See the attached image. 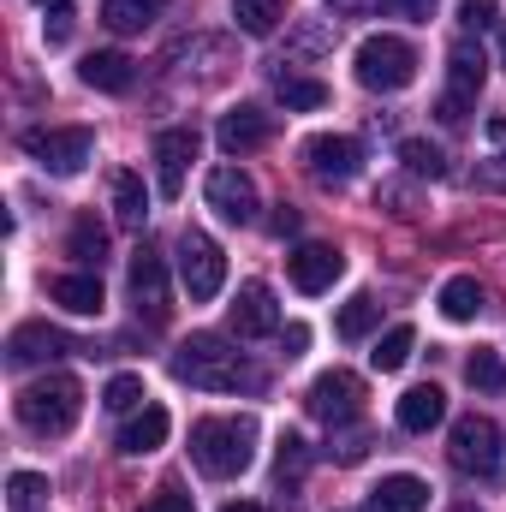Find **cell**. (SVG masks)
<instances>
[{
	"label": "cell",
	"mask_w": 506,
	"mask_h": 512,
	"mask_svg": "<svg viewBox=\"0 0 506 512\" xmlns=\"http://www.w3.org/2000/svg\"><path fill=\"white\" fill-rule=\"evenodd\" d=\"M167 370L179 376V382L203 387V393H239V387H262V370L245 364V352H233L221 334H191L173 358H167Z\"/></svg>",
	"instance_id": "6da1fadb"
},
{
	"label": "cell",
	"mask_w": 506,
	"mask_h": 512,
	"mask_svg": "<svg viewBox=\"0 0 506 512\" xmlns=\"http://www.w3.org/2000/svg\"><path fill=\"white\" fill-rule=\"evenodd\" d=\"M191 459L203 477H245L256 459V423L251 417H203L191 429Z\"/></svg>",
	"instance_id": "7a4b0ae2"
},
{
	"label": "cell",
	"mask_w": 506,
	"mask_h": 512,
	"mask_svg": "<svg viewBox=\"0 0 506 512\" xmlns=\"http://www.w3.org/2000/svg\"><path fill=\"white\" fill-rule=\"evenodd\" d=\"M12 411H18V423L30 435H66L84 417V387H78V376H60L54 370V376H36V382L18 387Z\"/></svg>",
	"instance_id": "3957f363"
},
{
	"label": "cell",
	"mask_w": 506,
	"mask_h": 512,
	"mask_svg": "<svg viewBox=\"0 0 506 512\" xmlns=\"http://www.w3.org/2000/svg\"><path fill=\"white\" fill-rule=\"evenodd\" d=\"M483 84H489V60H483L471 42H453V54H447V90H441V102H435V120L447 131H459L465 114L477 108Z\"/></svg>",
	"instance_id": "277c9868"
},
{
	"label": "cell",
	"mask_w": 506,
	"mask_h": 512,
	"mask_svg": "<svg viewBox=\"0 0 506 512\" xmlns=\"http://www.w3.org/2000/svg\"><path fill=\"white\" fill-rule=\"evenodd\" d=\"M417 78V48L405 42V36H364L358 42V84L364 90H381V96H393V90H405Z\"/></svg>",
	"instance_id": "5b68a950"
},
{
	"label": "cell",
	"mask_w": 506,
	"mask_h": 512,
	"mask_svg": "<svg viewBox=\"0 0 506 512\" xmlns=\"http://www.w3.org/2000/svg\"><path fill=\"white\" fill-rule=\"evenodd\" d=\"M24 155H30L36 167H48V173L72 179V173L90 167V155H96V131L90 126H36V131H24Z\"/></svg>",
	"instance_id": "8992f818"
},
{
	"label": "cell",
	"mask_w": 506,
	"mask_h": 512,
	"mask_svg": "<svg viewBox=\"0 0 506 512\" xmlns=\"http://www.w3.org/2000/svg\"><path fill=\"white\" fill-rule=\"evenodd\" d=\"M501 423L495 417H459L453 423V441H447V459H453V471H465V477H495L501 471Z\"/></svg>",
	"instance_id": "52a82bcc"
},
{
	"label": "cell",
	"mask_w": 506,
	"mask_h": 512,
	"mask_svg": "<svg viewBox=\"0 0 506 512\" xmlns=\"http://www.w3.org/2000/svg\"><path fill=\"white\" fill-rule=\"evenodd\" d=\"M179 280H185L191 304L221 298V286H227V251H221L209 233H185V239H179Z\"/></svg>",
	"instance_id": "ba28073f"
},
{
	"label": "cell",
	"mask_w": 506,
	"mask_h": 512,
	"mask_svg": "<svg viewBox=\"0 0 506 512\" xmlns=\"http://www.w3.org/2000/svg\"><path fill=\"white\" fill-rule=\"evenodd\" d=\"M304 405H310V417H322L328 429H340V423H358V411H364V382L352 376V370H322L310 393H304Z\"/></svg>",
	"instance_id": "9c48e42d"
},
{
	"label": "cell",
	"mask_w": 506,
	"mask_h": 512,
	"mask_svg": "<svg viewBox=\"0 0 506 512\" xmlns=\"http://www.w3.org/2000/svg\"><path fill=\"white\" fill-rule=\"evenodd\" d=\"M304 167H310V179H316V185H352V179H358V167H364V149H358V137L322 131V137H310V143H304Z\"/></svg>",
	"instance_id": "30bf717a"
},
{
	"label": "cell",
	"mask_w": 506,
	"mask_h": 512,
	"mask_svg": "<svg viewBox=\"0 0 506 512\" xmlns=\"http://www.w3.org/2000/svg\"><path fill=\"white\" fill-rule=\"evenodd\" d=\"M203 197H209V209L221 215V221H233V227H251L256 221V185L245 167H215L209 179H203Z\"/></svg>",
	"instance_id": "8fae6325"
},
{
	"label": "cell",
	"mask_w": 506,
	"mask_h": 512,
	"mask_svg": "<svg viewBox=\"0 0 506 512\" xmlns=\"http://www.w3.org/2000/svg\"><path fill=\"white\" fill-rule=\"evenodd\" d=\"M191 161H197V131L191 126H167L155 137V185H161V197L185 191V167Z\"/></svg>",
	"instance_id": "7c38bea8"
},
{
	"label": "cell",
	"mask_w": 506,
	"mask_h": 512,
	"mask_svg": "<svg viewBox=\"0 0 506 512\" xmlns=\"http://www.w3.org/2000/svg\"><path fill=\"white\" fill-rule=\"evenodd\" d=\"M233 334L239 340L280 334V304H274V286L268 280H245L239 286V298H233Z\"/></svg>",
	"instance_id": "4fadbf2b"
},
{
	"label": "cell",
	"mask_w": 506,
	"mask_h": 512,
	"mask_svg": "<svg viewBox=\"0 0 506 512\" xmlns=\"http://www.w3.org/2000/svg\"><path fill=\"white\" fill-rule=\"evenodd\" d=\"M131 298L149 322L167 316V256L155 245H137V256H131Z\"/></svg>",
	"instance_id": "5bb4252c"
},
{
	"label": "cell",
	"mask_w": 506,
	"mask_h": 512,
	"mask_svg": "<svg viewBox=\"0 0 506 512\" xmlns=\"http://www.w3.org/2000/svg\"><path fill=\"white\" fill-rule=\"evenodd\" d=\"M286 274H292V286L298 292H328L340 274H346V256L334 251V245H298V251L286 256Z\"/></svg>",
	"instance_id": "9a60e30c"
},
{
	"label": "cell",
	"mask_w": 506,
	"mask_h": 512,
	"mask_svg": "<svg viewBox=\"0 0 506 512\" xmlns=\"http://www.w3.org/2000/svg\"><path fill=\"white\" fill-rule=\"evenodd\" d=\"M66 352H78L72 346V334H60V328H48V322H24L12 340H6V364H54V358H66Z\"/></svg>",
	"instance_id": "2e32d148"
},
{
	"label": "cell",
	"mask_w": 506,
	"mask_h": 512,
	"mask_svg": "<svg viewBox=\"0 0 506 512\" xmlns=\"http://www.w3.org/2000/svg\"><path fill=\"white\" fill-rule=\"evenodd\" d=\"M78 78H84L90 90H102V96H126L131 84H137V60L120 54V48H96V54H84Z\"/></svg>",
	"instance_id": "e0dca14e"
},
{
	"label": "cell",
	"mask_w": 506,
	"mask_h": 512,
	"mask_svg": "<svg viewBox=\"0 0 506 512\" xmlns=\"http://www.w3.org/2000/svg\"><path fill=\"white\" fill-rule=\"evenodd\" d=\"M215 137H221L227 155H251V149H262V143L274 137V114H262V108H233V114H221Z\"/></svg>",
	"instance_id": "ac0fdd59"
},
{
	"label": "cell",
	"mask_w": 506,
	"mask_h": 512,
	"mask_svg": "<svg viewBox=\"0 0 506 512\" xmlns=\"http://www.w3.org/2000/svg\"><path fill=\"white\" fill-rule=\"evenodd\" d=\"M48 298H54L60 310H72V316H102V304H108V292H102V274H96V268H78V274L48 280Z\"/></svg>",
	"instance_id": "d6986e66"
},
{
	"label": "cell",
	"mask_w": 506,
	"mask_h": 512,
	"mask_svg": "<svg viewBox=\"0 0 506 512\" xmlns=\"http://www.w3.org/2000/svg\"><path fill=\"white\" fill-rule=\"evenodd\" d=\"M393 417H399V429H405V435H429V429H435V423L447 417V393H441L435 382L411 387V393H399Z\"/></svg>",
	"instance_id": "ffe728a7"
},
{
	"label": "cell",
	"mask_w": 506,
	"mask_h": 512,
	"mask_svg": "<svg viewBox=\"0 0 506 512\" xmlns=\"http://www.w3.org/2000/svg\"><path fill=\"white\" fill-rule=\"evenodd\" d=\"M167 429H173V417H167L161 405H143V411L131 417L126 429H120V453H131V459H143V453L167 447Z\"/></svg>",
	"instance_id": "44dd1931"
},
{
	"label": "cell",
	"mask_w": 506,
	"mask_h": 512,
	"mask_svg": "<svg viewBox=\"0 0 506 512\" xmlns=\"http://www.w3.org/2000/svg\"><path fill=\"white\" fill-rule=\"evenodd\" d=\"M274 96H280L286 114H316V108H328V84H322V78H304V72H280V78H274Z\"/></svg>",
	"instance_id": "7402d4cb"
},
{
	"label": "cell",
	"mask_w": 506,
	"mask_h": 512,
	"mask_svg": "<svg viewBox=\"0 0 506 512\" xmlns=\"http://www.w3.org/2000/svg\"><path fill=\"white\" fill-rule=\"evenodd\" d=\"M114 221L131 227V233H143V221H149V191H143V173H114Z\"/></svg>",
	"instance_id": "603a6c76"
},
{
	"label": "cell",
	"mask_w": 506,
	"mask_h": 512,
	"mask_svg": "<svg viewBox=\"0 0 506 512\" xmlns=\"http://www.w3.org/2000/svg\"><path fill=\"white\" fill-rule=\"evenodd\" d=\"M483 304H489V298H483V286H477L471 274H453V280L441 286V316H447V322H477Z\"/></svg>",
	"instance_id": "cb8c5ba5"
},
{
	"label": "cell",
	"mask_w": 506,
	"mask_h": 512,
	"mask_svg": "<svg viewBox=\"0 0 506 512\" xmlns=\"http://www.w3.org/2000/svg\"><path fill=\"white\" fill-rule=\"evenodd\" d=\"M161 6L167 0H102V24L120 30V36H137V30H149L161 18Z\"/></svg>",
	"instance_id": "d4e9b609"
},
{
	"label": "cell",
	"mask_w": 506,
	"mask_h": 512,
	"mask_svg": "<svg viewBox=\"0 0 506 512\" xmlns=\"http://www.w3.org/2000/svg\"><path fill=\"white\" fill-rule=\"evenodd\" d=\"M376 501H381V507H393V512H423V507H429V483H423V477H411V471H393V477H381Z\"/></svg>",
	"instance_id": "484cf974"
},
{
	"label": "cell",
	"mask_w": 506,
	"mask_h": 512,
	"mask_svg": "<svg viewBox=\"0 0 506 512\" xmlns=\"http://www.w3.org/2000/svg\"><path fill=\"white\" fill-rule=\"evenodd\" d=\"M399 161H405L411 179H447V149L429 143V137H405L399 143Z\"/></svg>",
	"instance_id": "4316f807"
},
{
	"label": "cell",
	"mask_w": 506,
	"mask_h": 512,
	"mask_svg": "<svg viewBox=\"0 0 506 512\" xmlns=\"http://www.w3.org/2000/svg\"><path fill=\"white\" fill-rule=\"evenodd\" d=\"M66 251L78 256L84 268H102V262H108V227H102L96 215H78V221H72V239H66Z\"/></svg>",
	"instance_id": "83f0119b"
},
{
	"label": "cell",
	"mask_w": 506,
	"mask_h": 512,
	"mask_svg": "<svg viewBox=\"0 0 506 512\" xmlns=\"http://www.w3.org/2000/svg\"><path fill=\"white\" fill-rule=\"evenodd\" d=\"M376 322H381V304L370 298V292H358V298L340 304V322H334V328H340V340H370Z\"/></svg>",
	"instance_id": "f1b7e54d"
},
{
	"label": "cell",
	"mask_w": 506,
	"mask_h": 512,
	"mask_svg": "<svg viewBox=\"0 0 506 512\" xmlns=\"http://www.w3.org/2000/svg\"><path fill=\"white\" fill-rule=\"evenodd\" d=\"M233 18H239L245 36H274L280 18H286V6L280 0H233Z\"/></svg>",
	"instance_id": "f546056e"
},
{
	"label": "cell",
	"mask_w": 506,
	"mask_h": 512,
	"mask_svg": "<svg viewBox=\"0 0 506 512\" xmlns=\"http://www.w3.org/2000/svg\"><path fill=\"white\" fill-rule=\"evenodd\" d=\"M411 346H417V334L399 322V328H387L376 340V352H370V364H376L381 376H393V370H405V358H411Z\"/></svg>",
	"instance_id": "4dcf8cb0"
},
{
	"label": "cell",
	"mask_w": 506,
	"mask_h": 512,
	"mask_svg": "<svg viewBox=\"0 0 506 512\" xmlns=\"http://www.w3.org/2000/svg\"><path fill=\"white\" fill-rule=\"evenodd\" d=\"M304 465H310V441H304V435H280L274 477H280V483H298V477H304Z\"/></svg>",
	"instance_id": "1f68e13d"
},
{
	"label": "cell",
	"mask_w": 506,
	"mask_h": 512,
	"mask_svg": "<svg viewBox=\"0 0 506 512\" xmlns=\"http://www.w3.org/2000/svg\"><path fill=\"white\" fill-rule=\"evenodd\" d=\"M42 495H48V477H36V471H12L6 477V507L12 512H30Z\"/></svg>",
	"instance_id": "d6a6232c"
},
{
	"label": "cell",
	"mask_w": 506,
	"mask_h": 512,
	"mask_svg": "<svg viewBox=\"0 0 506 512\" xmlns=\"http://www.w3.org/2000/svg\"><path fill=\"white\" fill-rule=\"evenodd\" d=\"M465 376H471V387H477V393H501V387H506V364H501V352H471Z\"/></svg>",
	"instance_id": "836d02e7"
},
{
	"label": "cell",
	"mask_w": 506,
	"mask_h": 512,
	"mask_svg": "<svg viewBox=\"0 0 506 512\" xmlns=\"http://www.w3.org/2000/svg\"><path fill=\"white\" fill-rule=\"evenodd\" d=\"M143 399H149V393H143V376H114L108 393H102V405H108V411H137Z\"/></svg>",
	"instance_id": "e575fe53"
},
{
	"label": "cell",
	"mask_w": 506,
	"mask_h": 512,
	"mask_svg": "<svg viewBox=\"0 0 506 512\" xmlns=\"http://www.w3.org/2000/svg\"><path fill=\"white\" fill-rule=\"evenodd\" d=\"M72 30H78V12H72L66 0H48V12H42V36H48V42H72Z\"/></svg>",
	"instance_id": "d590c367"
},
{
	"label": "cell",
	"mask_w": 506,
	"mask_h": 512,
	"mask_svg": "<svg viewBox=\"0 0 506 512\" xmlns=\"http://www.w3.org/2000/svg\"><path fill=\"white\" fill-rule=\"evenodd\" d=\"M328 453H334L340 465H358V459L370 453V435H364V429H346V423H340V429H334V441H328Z\"/></svg>",
	"instance_id": "8d00e7d4"
},
{
	"label": "cell",
	"mask_w": 506,
	"mask_h": 512,
	"mask_svg": "<svg viewBox=\"0 0 506 512\" xmlns=\"http://www.w3.org/2000/svg\"><path fill=\"white\" fill-rule=\"evenodd\" d=\"M495 12H501L495 0H459V24H465V30H489Z\"/></svg>",
	"instance_id": "74e56055"
},
{
	"label": "cell",
	"mask_w": 506,
	"mask_h": 512,
	"mask_svg": "<svg viewBox=\"0 0 506 512\" xmlns=\"http://www.w3.org/2000/svg\"><path fill=\"white\" fill-rule=\"evenodd\" d=\"M298 227H304V215H298V209H292V203H280V209H274V215H268V233H274V239H292V233H298Z\"/></svg>",
	"instance_id": "f35d334b"
},
{
	"label": "cell",
	"mask_w": 506,
	"mask_h": 512,
	"mask_svg": "<svg viewBox=\"0 0 506 512\" xmlns=\"http://www.w3.org/2000/svg\"><path fill=\"white\" fill-rule=\"evenodd\" d=\"M477 185H483V191H506V149H501V155H489V161L477 167Z\"/></svg>",
	"instance_id": "ab89813d"
},
{
	"label": "cell",
	"mask_w": 506,
	"mask_h": 512,
	"mask_svg": "<svg viewBox=\"0 0 506 512\" xmlns=\"http://www.w3.org/2000/svg\"><path fill=\"white\" fill-rule=\"evenodd\" d=\"M376 203H387L393 215H411V185H381Z\"/></svg>",
	"instance_id": "60d3db41"
},
{
	"label": "cell",
	"mask_w": 506,
	"mask_h": 512,
	"mask_svg": "<svg viewBox=\"0 0 506 512\" xmlns=\"http://www.w3.org/2000/svg\"><path fill=\"white\" fill-rule=\"evenodd\" d=\"M143 512H197V507H191V495H179V489H161V495H155Z\"/></svg>",
	"instance_id": "b9f144b4"
},
{
	"label": "cell",
	"mask_w": 506,
	"mask_h": 512,
	"mask_svg": "<svg viewBox=\"0 0 506 512\" xmlns=\"http://www.w3.org/2000/svg\"><path fill=\"white\" fill-rule=\"evenodd\" d=\"M304 346H310V328H304V322H292V328H280V352H286V358H298Z\"/></svg>",
	"instance_id": "7bdbcfd3"
},
{
	"label": "cell",
	"mask_w": 506,
	"mask_h": 512,
	"mask_svg": "<svg viewBox=\"0 0 506 512\" xmlns=\"http://www.w3.org/2000/svg\"><path fill=\"white\" fill-rule=\"evenodd\" d=\"M328 6H334V18H364L376 0H328Z\"/></svg>",
	"instance_id": "ee69618b"
},
{
	"label": "cell",
	"mask_w": 506,
	"mask_h": 512,
	"mask_svg": "<svg viewBox=\"0 0 506 512\" xmlns=\"http://www.w3.org/2000/svg\"><path fill=\"white\" fill-rule=\"evenodd\" d=\"M393 6H399L405 18H429V12H435V0H393Z\"/></svg>",
	"instance_id": "f6af8a7d"
},
{
	"label": "cell",
	"mask_w": 506,
	"mask_h": 512,
	"mask_svg": "<svg viewBox=\"0 0 506 512\" xmlns=\"http://www.w3.org/2000/svg\"><path fill=\"white\" fill-rule=\"evenodd\" d=\"M227 512H262V507H251V501H233V507H227Z\"/></svg>",
	"instance_id": "bcb514c9"
},
{
	"label": "cell",
	"mask_w": 506,
	"mask_h": 512,
	"mask_svg": "<svg viewBox=\"0 0 506 512\" xmlns=\"http://www.w3.org/2000/svg\"><path fill=\"white\" fill-rule=\"evenodd\" d=\"M364 512H393V507H381V501H370V507H364Z\"/></svg>",
	"instance_id": "7dc6e473"
},
{
	"label": "cell",
	"mask_w": 506,
	"mask_h": 512,
	"mask_svg": "<svg viewBox=\"0 0 506 512\" xmlns=\"http://www.w3.org/2000/svg\"><path fill=\"white\" fill-rule=\"evenodd\" d=\"M501 66H506V30H501Z\"/></svg>",
	"instance_id": "c3c4849f"
},
{
	"label": "cell",
	"mask_w": 506,
	"mask_h": 512,
	"mask_svg": "<svg viewBox=\"0 0 506 512\" xmlns=\"http://www.w3.org/2000/svg\"><path fill=\"white\" fill-rule=\"evenodd\" d=\"M453 512H477V507H453Z\"/></svg>",
	"instance_id": "681fc988"
}]
</instances>
